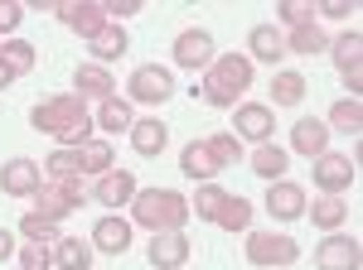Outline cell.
I'll return each mask as SVG.
<instances>
[{
    "instance_id": "obj_1",
    "label": "cell",
    "mask_w": 363,
    "mask_h": 270,
    "mask_svg": "<svg viewBox=\"0 0 363 270\" xmlns=\"http://www.w3.org/2000/svg\"><path fill=\"white\" fill-rule=\"evenodd\" d=\"M29 126L58 135V145H83V140H92V116H87V102L78 97V92H63V97H49V102H34Z\"/></svg>"
},
{
    "instance_id": "obj_2",
    "label": "cell",
    "mask_w": 363,
    "mask_h": 270,
    "mask_svg": "<svg viewBox=\"0 0 363 270\" xmlns=\"http://www.w3.org/2000/svg\"><path fill=\"white\" fill-rule=\"evenodd\" d=\"M252 87V58L247 54H223L213 58L208 68H203V82H199V97L208 102V107H233V102H242Z\"/></svg>"
},
{
    "instance_id": "obj_3",
    "label": "cell",
    "mask_w": 363,
    "mask_h": 270,
    "mask_svg": "<svg viewBox=\"0 0 363 270\" xmlns=\"http://www.w3.org/2000/svg\"><path fill=\"white\" fill-rule=\"evenodd\" d=\"M131 222L145 232H184L189 222V198L174 189H136L131 198Z\"/></svg>"
},
{
    "instance_id": "obj_4",
    "label": "cell",
    "mask_w": 363,
    "mask_h": 270,
    "mask_svg": "<svg viewBox=\"0 0 363 270\" xmlns=\"http://www.w3.org/2000/svg\"><path fill=\"white\" fill-rule=\"evenodd\" d=\"M233 160H242V140L238 135H208V140H189L184 150H179V169L189 174V179H203V184H213V174L228 169Z\"/></svg>"
},
{
    "instance_id": "obj_5",
    "label": "cell",
    "mask_w": 363,
    "mask_h": 270,
    "mask_svg": "<svg viewBox=\"0 0 363 270\" xmlns=\"http://www.w3.org/2000/svg\"><path fill=\"white\" fill-rule=\"evenodd\" d=\"M87 203V193L78 179H49V184H39V193H34V213L49 217V222H63L68 213H78Z\"/></svg>"
},
{
    "instance_id": "obj_6",
    "label": "cell",
    "mask_w": 363,
    "mask_h": 270,
    "mask_svg": "<svg viewBox=\"0 0 363 270\" xmlns=\"http://www.w3.org/2000/svg\"><path fill=\"white\" fill-rule=\"evenodd\" d=\"M242 237H247L252 266H296L301 261V242L286 232H242Z\"/></svg>"
},
{
    "instance_id": "obj_7",
    "label": "cell",
    "mask_w": 363,
    "mask_h": 270,
    "mask_svg": "<svg viewBox=\"0 0 363 270\" xmlns=\"http://www.w3.org/2000/svg\"><path fill=\"white\" fill-rule=\"evenodd\" d=\"M174 97V78H169L160 63H140L131 73V102H145V107H165Z\"/></svg>"
},
{
    "instance_id": "obj_8",
    "label": "cell",
    "mask_w": 363,
    "mask_h": 270,
    "mask_svg": "<svg viewBox=\"0 0 363 270\" xmlns=\"http://www.w3.org/2000/svg\"><path fill=\"white\" fill-rule=\"evenodd\" d=\"M272 131H277L272 107H262V102H238V111H233V135H238V140H257V145H267Z\"/></svg>"
},
{
    "instance_id": "obj_9",
    "label": "cell",
    "mask_w": 363,
    "mask_h": 270,
    "mask_svg": "<svg viewBox=\"0 0 363 270\" xmlns=\"http://www.w3.org/2000/svg\"><path fill=\"white\" fill-rule=\"evenodd\" d=\"M315 266L320 270H359L363 266V251H359V237H344V232H330L320 251H315Z\"/></svg>"
},
{
    "instance_id": "obj_10",
    "label": "cell",
    "mask_w": 363,
    "mask_h": 270,
    "mask_svg": "<svg viewBox=\"0 0 363 270\" xmlns=\"http://www.w3.org/2000/svg\"><path fill=\"white\" fill-rule=\"evenodd\" d=\"M54 15L63 20L68 29H78L83 39H92L97 29L107 25V15H102V0H58Z\"/></svg>"
},
{
    "instance_id": "obj_11",
    "label": "cell",
    "mask_w": 363,
    "mask_h": 270,
    "mask_svg": "<svg viewBox=\"0 0 363 270\" xmlns=\"http://www.w3.org/2000/svg\"><path fill=\"white\" fill-rule=\"evenodd\" d=\"M213 58H218V49H213V34H208V29H184V34L174 39V63L189 68V73H194V68H208Z\"/></svg>"
},
{
    "instance_id": "obj_12",
    "label": "cell",
    "mask_w": 363,
    "mask_h": 270,
    "mask_svg": "<svg viewBox=\"0 0 363 270\" xmlns=\"http://www.w3.org/2000/svg\"><path fill=\"white\" fill-rule=\"evenodd\" d=\"M87 198L102 203V208H121V203L136 198V174L131 169H107V174H97V184H92Z\"/></svg>"
},
{
    "instance_id": "obj_13",
    "label": "cell",
    "mask_w": 363,
    "mask_h": 270,
    "mask_svg": "<svg viewBox=\"0 0 363 270\" xmlns=\"http://www.w3.org/2000/svg\"><path fill=\"white\" fill-rule=\"evenodd\" d=\"M39 164L34 160H5L0 164V193H10V198H34L39 193Z\"/></svg>"
},
{
    "instance_id": "obj_14",
    "label": "cell",
    "mask_w": 363,
    "mask_h": 270,
    "mask_svg": "<svg viewBox=\"0 0 363 270\" xmlns=\"http://www.w3.org/2000/svg\"><path fill=\"white\" fill-rule=\"evenodd\" d=\"M189 261V237L184 232H155L150 237V266L155 270H179Z\"/></svg>"
},
{
    "instance_id": "obj_15",
    "label": "cell",
    "mask_w": 363,
    "mask_h": 270,
    "mask_svg": "<svg viewBox=\"0 0 363 270\" xmlns=\"http://www.w3.org/2000/svg\"><path fill=\"white\" fill-rule=\"evenodd\" d=\"M267 213L277 217V222H296V217H306V189H301V184L277 179V184H272V193H267Z\"/></svg>"
},
{
    "instance_id": "obj_16",
    "label": "cell",
    "mask_w": 363,
    "mask_h": 270,
    "mask_svg": "<svg viewBox=\"0 0 363 270\" xmlns=\"http://www.w3.org/2000/svg\"><path fill=\"white\" fill-rule=\"evenodd\" d=\"M291 150H296V155H310V160L330 155V126L315 121V116L296 121V126H291Z\"/></svg>"
},
{
    "instance_id": "obj_17",
    "label": "cell",
    "mask_w": 363,
    "mask_h": 270,
    "mask_svg": "<svg viewBox=\"0 0 363 270\" xmlns=\"http://www.w3.org/2000/svg\"><path fill=\"white\" fill-rule=\"evenodd\" d=\"M354 174H359V169H354L349 155H320V160H315V184L325 193H344L354 184Z\"/></svg>"
},
{
    "instance_id": "obj_18",
    "label": "cell",
    "mask_w": 363,
    "mask_h": 270,
    "mask_svg": "<svg viewBox=\"0 0 363 270\" xmlns=\"http://www.w3.org/2000/svg\"><path fill=\"white\" fill-rule=\"evenodd\" d=\"M131 246V222L126 217H116V213H107L97 227H92V251H107V256H121Z\"/></svg>"
},
{
    "instance_id": "obj_19",
    "label": "cell",
    "mask_w": 363,
    "mask_h": 270,
    "mask_svg": "<svg viewBox=\"0 0 363 270\" xmlns=\"http://www.w3.org/2000/svg\"><path fill=\"white\" fill-rule=\"evenodd\" d=\"M247 44H252L247 58H257V63H281V58H286V34H281L277 25H252Z\"/></svg>"
},
{
    "instance_id": "obj_20",
    "label": "cell",
    "mask_w": 363,
    "mask_h": 270,
    "mask_svg": "<svg viewBox=\"0 0 363 270\" xmlns=\"http://www.w3.org/2000/svg\"><path fill=\"white\" fill-rule=\"evenodd\" d=\"M252 174H257V179H267V184H277L281 174H286V169H291V155H286V150H281L277 140H267V145H257V150H252Z\"/></svg>"
},
{
    "instance_id": "obj_21",
    "label": "cell",
    "mask_w": 363,
    "mask_h": 270,
    "mask_svg": "<svg viewBox=\"0 0 363 270\" xmlns=\"http://www.w3.org/2000/svg\"><path fill=\"white\" fill-rule=\"evenodd\" d=\"M87 49H92V63H112L131 49V39H126V29L121 25H102L92 39H87Z\"/></svg>"
},
{
    "instance_id": "obj_22",
    "label": "cell",
    "mask_w": 363,
    "mask_h": 270,
    "mask_svg": "<svg viewBox=\"0 0 363 270\" xmlns=\"http://www.w3.org/2000/svg\"><path fill=\"white\" fill-rule=\"evenodd\" d=\"M73 82H78L73 92H78L83 102H87V97H97V102H107V97H116V92H112V73H107L102 63H83V68L73 73Z\"/></svg>"
},
{
    "instance_id": "obj_23",
    "label": "cell",
    "mask_w": 363,
    "mask_h": 270,
    "mask_svg": "<svg viewBox=\"0 0 363 270\" xmlns=\"http://www.w3.org/2000/svg\"><path fill=\"white\" fill-rule=\"evenodd\" d=\"M306 213L315 227H325V232H339L344 227V217H349V203L339 198V193H325V198H315V203H306Z\"/></svg>"
},
{
    "instance_id": "obj_24",
    "label": "cell",
    "mask_w": 363,
    "mask_h": 270,
    "mask_svg": "<svg viewBox=\"0 0 363 270\" xmlns=\"http://www.w3.org/2000/svg\"><path fill=\"white\" fill-rule=\"evenodd\" d=\"M92 126H102L107 135H121L136 126V116H131V102H121V97H107L102 107H97V121Z\"/></svg>"
},
{
    "instance_id": "obj_25",
    "label": "cell",
    "mask_w": 363,
    "mask_h": 270,
    "mask_svg": "<svg viewBox=\"0 0 363 270\" xmlns=\"http://www.w3.org/2000/svg\"><path fill=\"white\" fill-rule=\"evenodd\" d=\"M131 145H136V155H160L169 145L165 121H155V116H150V121H136V126H131Z\"/></svg>"
},
{
    "instance_id": "obj_26",
    "label": "cell",
    "mask_w": 363,
    "mask_h": 270,
    "mask_svg": "<svg viewBox=\"0 0 363 270\" xmlns=\"http://www.w3.org/2000/svg\"><path fill=\"white\" fill-rule=\"evenodd\" d=\"M223 232H252V203L242 198V193H228L223 208H218V217H213Z\"/></svg>"
},
{
    "instance_id": "obj_27",
    "label": "cell",
    "mask_w": 363,
    "mask_h": 270,
    "mask_svg": "<svg viewBox=\"0 0 363 270\" xmlns=\"http://www.w3.org/2000/svg\"><path fill=\"white\" fill-rule=\"evenodd\" d=\"M306 87L310 82L301 78V73H291V68L277 73V78H272V107H301V102H306Z\"/></svg>"
},
{
    "instance_id": "obj_28",
    "label": "cell",
    "mask_w": 363,
    "mask_h": 270,
    "mask_svg": "<svg viewBox=\"0 0 363 270\" xmlns=\"http://www.w3.org/2000/svg\"><path fill=\"white\" fill-rule=\"evenodd\" d=\"M54 266L58 270H87L92 266V246L78 237H58L54 242Z\"/></svg>"
},
{
    "instance_id": "obj_29",
    "label": "cell",
    "mask_w": 363,
    "mask_h": 270,
    "mask_svg": "<svg viewBox=\"0 0 363 270\" xmlns=\"http://www.w3.org/2000/svg\"><path fill=\"white\" fill-rule=\"evenodd\" d=\"M330 54H335V68H339V73L359 68V63H363V34H359V29H344L339 39H330Z\"/></svg>"
},
{
    "instance_id": "obj_30",
    "label": "cell",
    "mask_w": 363,
    "mask_h": 270,
    "mask_svg": "<svg viewBox=\"0 0 363 270\" xmlns=\"http://www.w3.org/2000/svg\"><path fill=\"white\" fill-rule=\"evenodd\" d=\"M325 49H330V39H325V29H320V25H301V29L286 34V54L315 58V54H325Z\"/></svg>"
},
{
    "instance_id": "obj_31",
    "label": "cell",
    "mask_w": 363,
    "mask_h": 270,
    "mask_svg": "<svg viewBox=\"0 0 363 270\" xmlns=\"http://www.w3.org/2000/svg\"><path fill=\"white\" fill-rule=\"evenodd\" d=\"M112 145H107V140H83V145H78V169H83V174H107V169H112Z\"/></svg>"
},
{
    "instance_id": "obj_32",
    "label": "cell",
    "mask_w": 363,
    "mask_h": 270,
    "mask_svg": "<svg viewBox=\"0 0 363 270\" xmlns=\"http://www.w3.org/2000/svg\"><path fill=\"white\" fill-rule=\"evenodd\" d=\"M330 126H339L344 135H359V131H363V107H359V97H339L335 107H330Z\"/></svg>"
},
{
    "instance_id": "obj_33",
    "label": "cell",
    "mask_w": 363,
    "mask_h": 270,
    "mask_svg": "<svg viewBox=\"0 0 363 270\" xmlns=\"http://www.w3.org/2000/svg\"><path fill=\"white\" fill-rule=\"evenodd\" d=\"M44 169H49V179H78L83 169H78V145H58L54 155L44 160Z\"/></svg>"
},
{
    "instance_id": "obj_34",
    "label": "cell",
    "mask_w": 363,
    "mask_h": 270,
    "mask_svg": "<svg viewBox=\"0 0 363 270\" xmlns=\"http://www.w3.org/2000/svg\"><path fill=\"white\" fill-rule=\"evenodd\" d=\"M223 198H228V189H218V184H203V189L194 193V203H189V213L203 217V222H213V217H218V208H223Z\"/></svg>"
},
{
    "instance_id": "obj_35",
    "label": "cell",
    "mask_w": 363,
    "mask_h": 270,
    "mask_svg": "<svg viewBox=\"0 0 363 270\" xmlns=\"http://www.w3.org/2000/svg\"><path fill=\"white\" fill-rule=\"evenodd\" d=\"M0 58H5L15 73H29L39 54H34V44H25V39H5V44H0Z\"/></svg>"
},
{
    "instance_id": "obj_36",
    "label": "cell",
    "mask_w": 363,
    "mask_h": 270,
    "mask_svg": "<svg viewBox=\"0 0 363 270\" xmlns=\"http://www.w3.org/2000/svg\"><path fill=\"white\" fill-rule=\"evenodd\" d=\"M20 232H25L29 242H58V222H49V217H39V213H25L20 217Z\"/></svg>"
},
{
    "instance_id": "obj_37",
    "label": "cell",
    "mask_w": 363,
    "mask_h": 270,
    "mask_svg": "<svg viewBox=\"0 0 363 270\" xmlns=\"http://www.w3.org/2000/svg\"><path fill=\"white\" fill-rule=\"evenodd\" d=\"M20 270H54V251L44 242H25L20 246Z\"/></svg>"
},
{
    "instance_id": "obj_38",
    "label": "cell",
    "mask_w": 363,
    "mask_h": 270,
    "mask_svg": "<svg viewBox=\"0 0 363 270\" xmlns=\"http://www.w3.org/2000/svg\"><path fill=\"white\" fill-rule=\"evenodd\" d=\"M281 25H291V29L315 25V10H310L306 0H281Z\"/></svg>"
},
{
    "instance_id": "obj_39",
    "label": "cell",
    "mask_w": 363,
    "mask_h": 270,
    "mask_svg": "<svg viewBox=\"0 0 363 270\" xmlns=\"http://www.w3.org/2000/svg\"><path fill=\"white\" fill-rule=\"evenodd\" d=\"M145 0H102V15H107V25H116V20H131Z\"/></svg>"
},
{
    "instance_id": "obj_40",
    "label": "cell",
    "mask_w": 363,
    "mask_h": 270,
    "mask_svg": "<svg viewBox=\"0 0 363 270\" xmlns=\"http://www.w3.org/2000/svg\"><path fill=\"white\" fill-rule=\"evenodd\" d=\"M20 20H25V5H20V0H0V34L15 29Z\"/></svg>"
},
{
    "instance_id": "obj_41",
    "label": "cell",
    "mask_w": 363,
    "mask_h": 270,
    "mask_svg": "<svg viewBox=\"0 0 363 270\" xmlns=\"http://www.w3.org/2000/svg\"><path fill=\"white\" fill-rule=\"evenodd\" d=\"M320 10H325L330 20H349V15H354V0H320Z\"/></svg>"
},
{
    "instance_id": "obj_42",
    "label": "cell",
    "mask_w": 363,
    "mask_h": 270,
    "mask_svg": "<svg viewBox=\"0 0 363 270\" xmlns=\"http://www.w3.org/2000/svg\"><path fill=\"white\" fill-rule=\"evenodd\" d=\"M10 256H15V237L0 227V261H10Z\"/></svg>"
},
{
    "instance_id": "obj_43",
    "label": "cell",
    "mask_w": 363,
    "mask_h": 270,
    "mask_svg": "<svg viewBox=\"0 0 363 270\" xmlns=\"http://www.w3.org/2000/svg\"><path fill=\"white\" fill-rule=\"evenodd\" d=\"M20 78V73H15V68H10V63H5V58H0V87H10V82Z\"/></svg>"
}]
</instances>
